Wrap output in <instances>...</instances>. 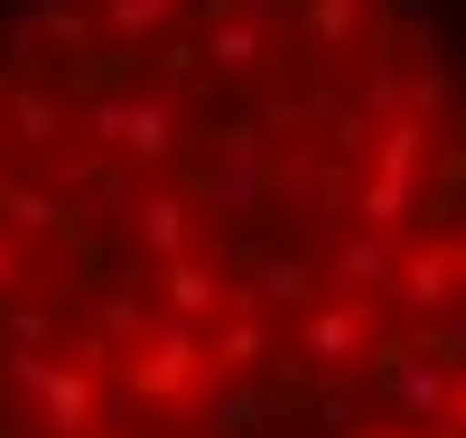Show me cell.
Listing matches in <instances>:
<instances>
[{"label": "cell", "mask_w": 466, "mask_h": 438, "mask_svg": "<svg viewBox=\"0 0 466 438\" xmlns=\"http://www.w3.org/2000/svg\"><path fill=\"white\" fill-rule=\"evenodd\" d=\"M0 438H466V56L430 0H19Z\"/></svg>", "instance_id": "obj_1"}]
</instances>
